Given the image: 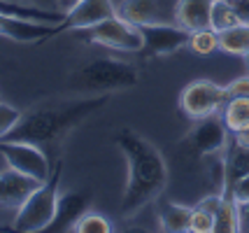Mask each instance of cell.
<instances>
[{
  "label": "cell",
  "mask_w": 249,
  "mask_h": 233,
  "mask_svg": "<svg viewBox=\"0 0 249 233\" xmlns=\"http://www.w3.org/2000/svg\"><path fill=\"white\" fill-rule=\"evenodd\" d=\"M109 103V93H82V98H44L21 112L19 124L2 140L52 144Z\"/></svg>",
  "instance_id": "1"
},
{
  "label": "cell",
  "mask_w": 249,
  "mask_h": 233,
  "mask_svg": "<svg viewBox=\"0 0 249 233\" xmlns=\"http://www.w3.org/2000/svg\"><path fill=\"white\" fill-rule=\"evenodd\" d=\"M114 144L128 163V182L119 210L124 219H130L163 196L168 187V163L161 152L133 128H119L114 133Z\"/></svg>",
  "instance_id": "2"
},
{
  "label": "cell",
  "mask_w": 249,
  "mask_h": 233,
  "mask_svg": "<svg viewBox=\"0 0 249 233\" xmlns=\"http://www.w3.org/2000/svg\"><path fill=\"white\" fill-rule=\"evenodd\" d=\"M140 84V70L133 63L117 58H96L70 72L68 87L77 93H112Z\"/></svg>",
  "instance_id": "3"
},
{
  "label": "cell",
  "mask_w": 249,
  "mask_h": 233,
  "mask_svg": "<svg viewBox=\"0 0 249 233\" xmlns=\"http://www.w3.org/2000/svg\"><path fill=\"white\" fill-rule=\"evenodd\" d=\"M61 168H63V161H56V166L52 168L49 179L35 189L31 196L26 198V203L17 210V217H14V222H12V229H14V231H21V233L47 231V226L54 219L56 205H58V196H61V191H58Z\"/></svg>",
  "instance_id": "4"
},
{
  "label": "cell",
  "mask_w": 249,
  "mask_h": 233,
  "mask_svg": "<svg viewBox=\"0 0 249 233\" xmlns=\"http://www.w3.org/2000/svg\"><path fill=\"white\" fill-rule=\"evenodd\" d=\"M75 33L84 42H89V45L109 47V49H117V52H128V54H138V52H142V47H144L140 26H135L128 19H124L119 12L114 17L105 19V21L96 23L91 28L75 31Z\"/></svg>",
  "instance_id": "5"
},
{
  "label": "cell",
  "mask_w": 249,
  "mask_h": 233,
  "mask_svg": "<svg viewBox=\"0 0 249 233\" xmlns=\"http://www.w3.org/2000/svg\"><path fill=\"white\" fill-rule=\"evenodd\" d=\"M228 103V91L217 82L210 79H196L191 84H186L182 93H179V108L189 119H203V117H212L224 110Z\"/></svg>",
  "instance_id": "6"
},
{
  "label": "cell",
  "mask_w": 249,
  "mask_h": 233,
  "mask_svg": "<svg viewBox=\"0 0 249 233\" xmlns=\"http://www.w3.org/2000/svg\"><path fill=\"white\" fill-rule=\"evenodd\" d=\"M0 156L5 159L7 166L17 168L40 182H47L52 175L49 159L40 144L23 143V140H0Z\"/></svg>",
  "instance_id": "7"
},
{
  "label": "cell",
  "mask_w": 249,
  "mask_h": 233,
  "mask_svg": "<svg viewBox=\"0 0 249 233\" xmlns=\"http://www.w3.org/2000/svg\"><path fill=\"white\" fill-rule=\"evenodd\" d=\"M184 143L198 156L224 154L228 143H231V131H228L224 117L212 114V117H203V119L196 122V126L189 131Z\"/></svg>",
  "instance_id": "8"
},
{
  "label": "cell",
  "mask_w": 249,
  "mask_h": 233,
  "mask_svg": "<svg viewBox=\"0 0 249 233\" xmlns=\"http://www.w3.org/2000/svg\"><path fill=\"white\" fill-rule=\"evenodd\" d=\"M140 33L144 40L140 54L144 56H170L182 47H189L191 40V31L179 23H147L140 26Z\"/></svg>",
  "instance_id": "9"
},
{
  "label": "cell",
  "mask_w": 249,
  "mask_h": 233,
  "mask_svg": "<svg viewBox=\"0 0 249 233\" xmlns=\"http://www.w3.org/2000/svg\"><path fill=\"white\" fill-rule=\"evenodd\" d=\"M175 5H177V0H121L117 12L135 26L177 23Z\"/></svg>",
  "instance_id": "10"
},
{
  "label": "cell",
  "mask_w": 249,
  "mask_h": 233,
  "mask_svg": "<svg viewBox=\"0 0 249 233\" xmlns=\"http://www.w3.org/2000/svg\"><path fill=\"white\" fill-rule=\"evenodd\" d=\"M93 203V189H77V191H65L58 196V205H56V215L52 224L47 226L49 233L56 231H72L75 224L91 210Z\"/></svg>",
  "instance_id": "11"
},
{
  "label": "cell",
  "mask_w": 249,
  "mask_h": 233,
  "mask_svg": "<svg viewBox=\"0 0 249 233\" xmlns=\"http://www.w3.org/2000/svg\"><path fill=\"white\" fill-rule=\"evenodd\" d=\"M117 14V5L112 0H82L70 14H65L63 23L56 26V35L63 31H82L91 28L96 23L105 21Z\"/></svg>",
  "instance_id": "12"
},
{
  "label": "cell",
  "mask_w": 249,
  "mask_h": 233,
  "mask_svg": "<svg viewBox=\"0 0 249 233\" xmlns=\"http://www.w3.org/2000/svg\"><path fill=\"white\" fill-rule=\"evenodd\" d=\"M56 35V26L44 21H33V19H21V17H12L0 12V37H10L14 42H40Z\"/></svg>",
  "instance_id": "13"
},
{
  "label": "cell",
  "mask_w": 249,
  "mask_h": 233,
  "mask_svg": "<svg viewBox=\"0 0 249 233\" xmlns=\"http://www.w3.org/2000/svg\"><path fill=\"white\" fill-rule=\"evenodd\" d=\"M40 179L26 175L17 168L7 166L5 170H0V205L2 208H21L26 198L31 196L35 189L40 187Z\"/></svg>",
  "instance_id": "14"
},
{
  "label": "cell",
  "mask_w": 249,
  "mask_h": 233,
  "mask_svg": "<svg viewBox=\"0 0 249 233\" xmlns=\"http://www.w3.org/2000/svg\"><path fill=\"white\" fill-rule=\"evenodd\" d=\"M212 5L214 0H177L175 5V19L186 31H200L210 28L212 21Z\"/></svg>",
  "instance_id": "15"
},
{
  "label": "cell",
  "mask_w": 249,
  "mask_h": 233,
  "mask_svg": "<svg viewBox=\"0 0 249 233\" xmlns=\"http://www.w3.org/2000/svg\"><path fill=\"white\" fill-rule=\"evenodd\" d=\"M191 212H194V208H189V205L173 203V200H163L161 205H159V210H156L161 231H165V233H189Z\"/></svg>",
  "instance_id": "16"
},
{
  "label": "cell",
  "mask_w": 249,
  "mask_h": 233,
  "mask_svg": "<svg viewBox=\"0 0 249 233\" xmlns=\"http://www.w3.org/2000/svg\"><path fill=\"white\" fill-rule=\"evenodd\" d=\"M224 173H226V184L224 191H231L235 187V182L240 178H245L249 173V149L238 144L235 140H231L224 152Z\"/></svg>",
  "instance_id": "17"
},
{
  "label": "cell",
  "mask_w": 249,
  "mask_h": 233,
  "mask_svg": "<svg viewBox=\"0 0 249 233\" xmlns=\"http://www.w3.org/2000/svg\"><path fill=\"white\" fill-rule=\"evenodd\" d=\"M240 231V203L233 191L221 194V203L214 215V233H238Z\"/></svg>",
  "instance_id": "18"
},
{
  "label": "cell",
  "mask_w": 249,
  "mask_h": 233,
  "mask_svg": "<svg viewBox=\"0 0 249 233\" xmlns=\"http://www.w3.org/2000/svg\"><path fill=\"white\" fill-rule=\"evenodd\" d=\"M219 49L233 56H249V23H238L219 33Z\"/></svg>",
  "instance_id": "19"
},
{
  "label": "cell",
  "mask_w": 249,
  "mask_h": 233,
  "mask_svg": "<svg viewBox=\"0 0 249 233\" xmlns=\"http://www.w3.org/2000/svg\"><path fill=\"white\" fill-rule=\"evenodd\" d=\"M221 117L231 133L249 128V98H228V103L221 110Z\"/></svg>",
  "instance_id": "20"
},
{
  "label": "cell",
  "mask_w": 249,
  "mask_h": 233,
  "mask_svg": "<svg viewBox=\"0 0 249 233\" xmlns=\"http://www.w3.org/2000/svg\"><path fill=\"white\" fill-rule=\"evenodd\" d=\"M238 23H245L240 12L235 10L233 0H214L212 5V21H210V28H214L217 33L226 31V28H233Z\"/></svg>",
  "instance_id": "21"
},
{
  "label": "cell",
  "mask_w": 249,
  "mask_h": 233,
  "mask_svg": "<svg viewBox=\"0 0 249 233\" xmlns=\"http://www.w3.org/2000/svg\"><path fill=\"white\" fill-rule=\"evenodd\" d=\"M189 49L198 56H210L219 49V33L214 28H200L191 33L189 40Z\"/></svg>",
  "instance_id": "22"
},
{
  "label": "cell",
  "mask_w": 249,
  "mask_h": 233,
  "mask_svg": "<svg viewBox=\"0 0 249 233\" xmlns=\"http://www.w3.org/2000/svg\"><path fill=\"white\" fill-rule=\"evenodd\" d=\"M75 233H109L114 231L112 229V224L103 217V215H98V212H87L79 222L75 224Z\"/></svg>",
  "instance_id": "23"
},
{
  "label": "cell",
  "mask_w": 249,
  "mask_h": 233,
  "mask_svg": "<svg viewBox=\"0 0 249 233\" xmlns=\"http://www.w3.org/2000/svg\"><path fill=\"white\" fill-rule=\"evenodd\" d=\"M189 233H214V212L196 205L194 212H191Z\"/></svg>",
  "instance_id": "24"
},
{
  "label": "cell",
  "mask_w": 249,
  "mask_h": 233,
  "mask_svg": "<svg viewBox=\"0 0 249 233\" xmlns=\"http://www.w3.org/2000/svg\"><path fill=\"white\" fill-rule=\"evenodd\" d=\"M19 119H21V112L0 100V140L10 133L17 124H19Z\"/></svg>",
  "instance_id": "25"
},
{
  "label": "cell",
  "mask_w": 249,
  "mask_h": 233,
  "mask_svg": "<svg viewBox=\"0 0 249 233\" xmlns=\"http://www.w3.org/2000/svg\"><path fill=\"white\" fill-rule=\"evenodd\" d=\"M226 91L228 98H249V75H242V77L228 82Z\"/></svg>",
  "instance_id": "26"
},
{
  "label": "cell",
  "mask_w": 249,
  "mask_h": 233,
  "mask_svg": "<svg viewBox=\"0 0 249 233\" xmlns=\"http://www.w3.org/2000/svg\"><path fill=\"white\" fill-rule=\"evenodd\" d=\"M231 191L235 194L238 203H249V173L245 175V178H240L238 182H235V187L231 189Z\"/></svg>",
  "instance_id": "27"
},
{
  "label": "cell",
  "mask_w": 249,
  "mask_h": 233,
  "mask_svg": "<svg viewBox=\"0 0 249 233\" xmlns=\"http://www.w3.org/2000/svg\"><path fill=\"white\" fill-rule=\"evenodd\" d=\"M79 2H82V0H54V10L63 12V14H70Z\"/></svg>",
  "instance_id": "28"
},
{
  "label": "cell",
  "mask_w": 249,
  "mask_h": 233,
  "mask_svg": "<svg viewBox=\"0 0 249 233\" xmlns=\"http://www.w3.org/2000/svg\"><path fill=\"white\" fill-rule=\"evenodd\" d=\"M240 231L249 233V203H240Z\"/></svg>",
  "instance_id": "29"
},
{
  "label": "cell",
  "mask_w": 249,
  "mask_h": 233,
  "mask_svg": "<svg viewBox=\"0 0 249 233\" xmlns=\"http://www.w3.org/2000/svg\"><path fill=\"white\" fill-rule=\"evenodd\" d=\"M233 5H235V10L240 12L242 21L249 23V0H233Z\"/></svg>",
  "instance_id": "30"
},
{
  "label": "cell",
  "mask_w": 249,
  "mask_h": 233,
  "mask_svg": "<svg viewBox=\"0 0 249 233\" xmlns=\"http://www.w3.org/2000/svg\"><path fill=\"white\" fill-rule=\"evenodd\" d=\"M233 140L249 149V128H242V131H238V133H233Z\"/></svg>",
  "instance_id": "31"
},
{
  "label": "cell",
  "mask_w": 249,
  "mask_h": 233,
  "mask_svg": "<svg viewBox=\"0 0 249 233\" xmlns=\"http://www.w3.org/2000/svg\"><path fill=\"white\" fill-rule=\"evenodd\" d=\"M28 2H33V5H47V0H28Z\"/></svg>",
  "instance_id": "32"
}]
</instances>
